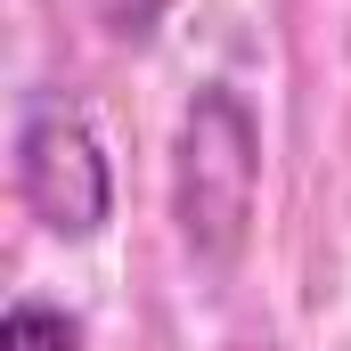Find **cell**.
<instances>
[{
  "label": "cell",
  "mask_w": 351,
  "mask_h": 351,
  "mask_svg": "<svg viewBox=\"0 0 351 351\" xmlns=\"http://www.w3.org/2000/svg\"><path fill=\"white\" fill-rule=\"evenodd\" d=\"M0 351H82V319L41 294H16L0 311Z\"/></svg>",
  "instance_id": "3957f363"
},
{
  "label": "cell",
  "mask_w": 351,
  "mask_h": 351,
  "mask_svg": "<svg viewBox=\"0 0 351 351\" xmlns=\"http://www.w3.org/2000/svg\"><path fill=\"white\" fill-rule=\"evenodd\" d=\"M16 196L25 213L66 237V245H90L106 221H114V172H106V147L90 131V114L58 90H25L16 98Z\"/></svg>",
  "instance_id": "7a4b0ae2"
},
{
  "label": "cell",
  "mask_w": 351,
  "mask_h": 351,
  "mask_svg": "<svg viewBox=\"0 0 351 351\" xmlns=\"http://www.w3.org/2000/svg\"><path fill=\"white\" fill-rule=\"evenodd\" d=\"M254 188H262V123L229 82H204L172 139V221L196 262H229L245 245Z\"/></svg>",
  "instance_id": "6da1fadb"
}]
</instances>
